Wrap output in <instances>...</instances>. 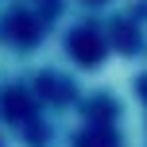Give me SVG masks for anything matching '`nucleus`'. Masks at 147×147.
Here are the masks:
<instances>
[{
    "label": "nucleus",
    "instance_id": "1",
    "mask_svg": "<svg viewBox=\"0 0 147 147\" xmlns=\"http://www.w3.org/2000/svg\"><path fill=\"white\" fill-rule=\"evenodd\" d=\"M70 51L78 54L81 62H93L97 54H101V35H97V31H78V35L70 39Z\"/></svg>",
    "mask_w": 147,
    "mask_h": 147
}]
</instances>
